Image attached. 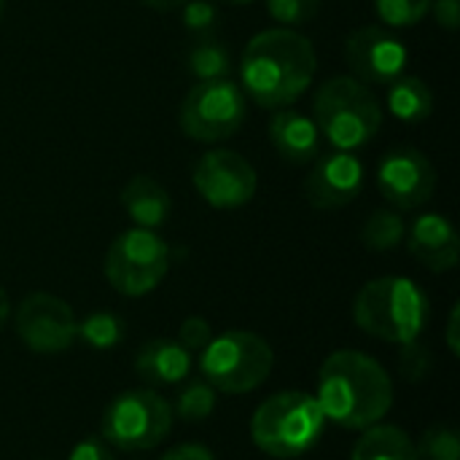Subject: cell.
I'll use <instances>...</instances> for the list:
<instances>
[{
  "mask_svg": "<svg viewBox=\"0 0 460 460\" xmlns=\"http://www.w3.org/2000/svg\"><path fill=\"white\" fill-rule=\"evenodd\" d=\"M437 24L445 30H458L460 24V0H431V11Z\"/></svg>",
  "mask_w": 460,
  "mask_h": 460,
  "instance_id": "obj_32",
  "label": "cell"
},
{
  "mask_svg": "<svg viewBox=\"0 0 460 460\" xmlns=\"http://www.w3.org/2000/svg\"><path fill=\"white\" fill-rule=\"evenodd\" d=\"M388 111L404 124H420L434 111V92L418 75H402L388 84Z\"/></svg>",
  "mask_w": 460,
  "mask_h": 460,
  "instance_id": "obj_20",
  "label": "cell"
},
{
  "mask_svg": "<svg viewBox=\"0 0 460 460\" xmlns=\"http://www.w3.org/2000/svg\"><path fill=\"white\" fill-rule=\"evenodd\" d=\"M248 119V102L240 84L232 78L197 81L178 111V124L197 143H221L234 137Z\"/></svg>",
  "mask_w": 460,
  "mask_h": 460,
  "instance_id": "obj_9",
  "label": "cell"
},
{
  "mask_svg": "<svg viewBox=\"0 0 460 460\" xmlns=\"http://www.w3.org/2000/svg\"><path fill=\"white\" fill-rule=\"evenodd\" d=\"M380 22L388 27H415L431 11V0H375Z\"/></svg>",
  "mask_w": 460,
  "mask_h": 460,
  "instance_id": "obj_26",
  "label": "cell"
},
{
  "mask_svg": "<svg viewBox=\"0 0 460 460\" xmlns=\"http://www.w3.org/2000/svg\"><path fill=\"white\" fill-rule=\"evenodd\" d=\"M172 248L154 229L121 232L105 253V278L121 296H146L167 278Z\"/></svg>",
  "mask_w": 460,
  "mask_h": 460,
  "instance_id": "obj_8",
  "label": "cell"
},
{
  "mask_svg": "<svg viewBox=\"0 0 460 460\" xmlns=\"http://www.w3.org/2000/svg\"><path fill=\"white\" fill-rule=\"evenodd\" d=\"M170 402L154 388H132L111 399L100 420V437L121 453L159 447L172 431Z\"/></svg>",
  "mask_w": 460,
  "mask_h": 460,
  "instance_id": "obj_7",
  "label": "cell"
},
{
  "mask_svg": "<svg viewBox=\"0 0 460 460\" xmlns=\"http://www.w3.org/2000/svg\"><path fill=\"white\" fill-rule=\"evenodd\" d=\"M146 8H154V11H175V8H181L186 0H140Z\"/></svg>",
  "mask_w": 460,
  "mask_h": 460,
  "instance_id": "obj_35",
  "label": "cell"
},
{
  "mask_svg": "<svg viewBox=\"0 0 460 460\" xmlns=\"http://www.w3.org/2000/svg\"><path fill=\"white\" fill-rule=\"evenodd\" d=\"M3 8H5V0H0V16H3Z\"/></svg>",
  "mask_w": 460,
  "mask_h": 460,
  "instance_id": "obj_38",
  "label": "cell"
},
{
  "mask_svg": "<svg viewBox=\"0 0 460 460\" xmlns=\"http://www.w3.org/2000/svg\"><path fill=\"white\" fill-rule=\"evenodd\" d=\"M159 460H216V456L205 447V445H194V442H186V445H175L170 447Z\"/></svg>",
  "mask_w": 460,
  "mask_h": 460,
  "instance_id": "obj_33",
  "label": "cell"
},
{
  "mask_svg": "<svg viewBox=\"0 0 460 460\" xmlns=\"http://www.w3.org/2000/svg\"><path fill=\"white\" fill-rule=\"evenodd\" d=\"M275 367L272 345L248 329L213 334L199 356V377L226 396H240L261 388Z\"/></svg>",
  "mask_w": 460,
  "mask_h": 460,
  "instance_id": "obj_6",
  "label": "cell"
},
{
  "mask_svg": "<svg viewBox=\"0 0 460 460\" xmlns=\"http://www.w3.org/2000/svg\"><path fill=\"white\" fill-rule=\"evenodd\" d=\"M437 170L412 146L391 148L377 164V191L394 210H415L434 197Z\"/></svg>",
  "mask_w": 460,
  "mask_h": 460,
  "instance_id": "obj_12",
  "label": "cell"
},
{
  "mask_svg": "<svg viewBox=\"0 0 460 460\" xmlns=\"http://www.w3.org/2000/svg\"><path fill=\"white\" fill-rule=\"evenodd\" d=\"M67 460H116L111 445L102 437H84L73 450Z\"/></svg>",
  "mask_w": 460,
  "mask_h": 460,
  "instance_id": "obj_31",
  "label": "cell"
},
{
  "mask_svg": "<svg viewBox=\"0 0 460 460\" xmlns=\"http://www.w3.org/2000/svg\"><path fill=\"white\" fill-rule=\"evenodd\" d=\"M124 334H127L124 321L111 310H94L75 326V340H81L92 350H111L121 345Z\"/></svg>",
  "mask_w": 460,
  "mask_h": 460,
  "instance_id": "obj_24",
  "label": "cell"
},
{
  "mask_svg": "<svg viewBox=\"0 0 460 460\" xmlns=\"http://www.w3.org/2000/svg\"><path fill=\"white\" fill-rule=\"evenodd\" d=\"M318 54L307 35L294 27H270L256 32L243 54V92L261 108L294 105L313 84Z\"/></svg>",
  "mask_w": 460,
  "mask_h": 460,
  "instance_id": "obj_2",
  "label": "cell"
},
{
  "mask_svg": "<svg viewBox=\"0 0 460 460\" xmlns=\"http://www.w3.org/2000/svg\"><path fill=\"white\" fill-rule=\"evenodd\" d=\"M367 183L364 162L350 151L321 154L310 175L305 178V199L318 210H340L358 199Z\"/></svg>",
  "mask_w": 460,
  "mask_h": 460,
  "instance_id": "obj_14",
  "label": "cell"
},
{
  "mask_svg": "<svg viewBox=\"0 0 460 460\" xmlns=\"http://www.w3.org/2000/svg\"><path fill=\"white\" fill-rule=\"evenodd\" d=\"M350 460H420L415 439L388 423H377L367 431H361L358 442L353 445Z\"/></svg>",
  "mask_w": 460,
  "mask_h": 460,
  "instance_id": "obj_19",
  "label": "cell"
},
{
  "mask_svg": "<svg viewBox=\"0 0 460 460\" xmlns=\"http://www.w3.org/2000/svg\"><path fill=\"white\" fill-rule=\"evenodd\" d=\"M431 318L426 291L404 275L375 278L361 286L353 299L356 326L388 345H407L420 340Z\"/></svg>",
  "mask_w": 460,
  "mask_h": 460,
  "instance_id": "obj_3",
  "label": "cell"
},
{
  "mask_svg": "<svg viewBox=\"0 0 460 460\" xmlns=\"http://www.w3.org/2000/svg\"><path fill=\"white\" fill-rule=\"evenodd\" d=\"M326 418L307 391H280L264 399L251 418V439L253 445L278 460H291L310 453L323 431Z\"/></svg>",
  "mask_w": 460,
  "mask_h": 460,
  "instance_id": "obj_5",
  "label": "cell"
},
{
  "mask_svg": "<svg viewBox=\"0 0 460 460\" xmlns=\"http://www.w3.org/2000/svg\"><path fill=\"white\" fill-rule=\"evenodd\" d=\"M270 140L275 151L280 154V159L291 164H307L318 159L323 151V137H321L315 119L288 105L275 108L270 119Z\"/></svg>",
  "mask_w": 460,
  "mask_h": 460,
  "instance_id": "obj_16",
  "label": "cell"
},
{
  "mask_svg": "<svg viewBox=\"0 0 460 460\" xmlns=\"http://www.w3.org/2000/svg\"><path fill=\"white\" fill-rule=\"evenodd\" d=\"M213 340V326L210 321H205L202 315H189L181 329H178V342L194 356V353H202L208 348V342Z\"/></svg>",
  "mask_w": 460,
  "mask_h": 460,
  "instance_id": "obj_30",
  "label": "cell"
},
{
  "mask_svg": "<svg viewBox=\"0 0 460 460\" xmlns=\"http://www.w3.org/2000/svg\"><path fill=\"white\" fill-rule=\"evenodd\" d=\"M181 8H183V24H186L189 32H194L197 38L213 35L216 22H218V11H216L213 3H208V0H186Z\"/></svg>",
  "mask_w": 460,
  "mask_h": 460,
  "instance_id": "obj_29",
  "label": "cell"
},
{
  "mask_svg": "<svg viewBox=\"0 0 460 460\" xmlns=\"http://www.w3.org/2000/svg\"><path fill=\"white\" fill-rule=\"evenodd\" d=\"M313 396L326 423L345 431H367L388 418L394 407V380L369 353L345 348L323 358Z\"/></svg>",
  "mask_w": 460,
  "mask_h": 460,
  "instance_id": "obj_1",
  "label": "cell"
},
{
  "mask_svg": "<svg viewBox=\"0 0 460 460\" xmlns=\"http://www.w3.org/2000/svg\"><path fill=\"white\" fill-rule=\"evenodd\" d=\"M458 321H460V305H453V310H450V318H447V334H445V340H447V348H450V353H453V356H458L460 353Z\"/></svg>",
  "mask_w": 460,
  "mask_h": 460,
  "instance_id": "obj_34",
  "label": "cell"
},
{
  "mask_svg": "<svg viewBox=\"0 0 460 460\" xmlns=\"http://www.w3.org/2000/svg\"><path fill=\"white\" fill-rule=\"evenodd\" d=\"M191 183L210 208L237 210L256 197L259 175L240 151L213 148L197 159L191 170Z\"/></svg>",
  "mask_w": 460,
  "mask_h": 460,
  "instance_id": "obj_10",
  "label": "cell"
},
{
  "mask_svg": "<svg viewBox=\"0 0 460 460\" xmlns=\"http://www.w3.org/2000/svg\"><path fill=\"white\" fill-rule=\"evenodd\" d=\"M11 315H13L16 337L27 350L38 356L65 353L75 342L78 318L73 307L49 291L27 294Z\"/></svg>",
  "mask_w": 460,
  "mask_h": 460,
  "instance_id": "obj_11",
  "label": "cell"
},
{
  "mask_svg": "<svg viewBox=\"0 0 460 460\" xmlns=\"http://www.w3.org/2000/svg\"><path fill=\"white\" fill-rule=\"evenodd\" d=\"M404 234H407V224L404 218L399 216V210H391V208H380L375 210L367 221H364V229H361V243L375 251V253H385V251H394L404 243Z\"/></svg>",
  "mask_w": 460,
  "mask_h": 460,
  "instance_id": "obj_22",
  "label": "cell"
},
{
  "mask_svg": "<svg viewBox=\"0 0 460 460\" xmlns=\"http://www.w3.org/2000/svg\"><path fill=\"white\" fill-rule=\"evenodd\" d=\"M264 5L280 27H302L321 11V0H264Z\"/></svg>",
  "mask_w": 460,
  "mask_h": 460,
  "instance_id": "obj_27",
  "label": "cell"
},
{
  "mask_svg": "<svg viewBox=\"0 0 460 460\" xmlns=\"http://www.w3.org/2000/svg\"><path fill=\"white\" fill-rule=\"evenodd\" d=\"M313 119L321 137L334 151L356 154L377 137L383 127V108L377 94L364 81L356 75H334L318 86Z\"/></svg>",
  "mask_w": 460,
  "mask_h": 460,
  "instance_id": "obj_4",
  "label": "cell"
},
{
  "mask_svg": "<svg viewBox=\"0 0 460 460\" xmlns=\"http://www.w3.org/2000/svg\"><path fill=\"white\" fill-rule=\"evenodd\" d=\"M418 447L420 460H460V437L453 426L437 423L423 431Z\"/></svg>",
  "mask_w": 460,
  "mask_h": 460,
  "instance_id": "obj_25",
  "label": "cell"
},
{
  "mask_svg": "<svg viewBox=\"0 0 460 460\" xmlns=\"http://www.w3.org/2000/svg\"><path fill=\"white\" fill-rule=\"evenodd\" d=\"M135 375L148 385V388H162V385H175L183 383L191 375V353L178 342L167 337L148 340L137 356H135Z\"/></svg>",
  "mask_w": 460,
  "mask_h": 460,
  "instance_id": "obj_17",
  "label": "cell"
},
{
  "mask_svg": "<svg viewBox=\"0 0 460 460\" xmlns=\"http://www.w3.org/2000/svg\"><path fill=\"white\" fill-rule=\"evenodd\" d=\"M11 313H13V307H11L8 291L0 286V332L5 329V323H8V318H11Z\"/></svg>",
  "mask_w": 460,
  "mask_h": 460,
  "instance_id": "obj_36",
  "label": "cell"
},
{
  "mask_svg": "<svg viewBox=\"0 0 460 460\" xmlns=\"http://www.w3.org/2000/svg\"><path fill=\"white\" fill-rule=\"evenodd\" d=\"M224 3H232V5H248V3H253V0H224Z\"/></svg>",
  "mask_w": 460,
  "mask_h": 460,
  "instance_id": "obj_37",
  "label": "cell"
},
{
  "mask_svg": "<svg viewBox=\"0 0 460 460\" xmlns=\"http://www.w3.org/2000/svg\"><path fill=\"white\" fill-rule=\"evenodd\" d=\"M186 67L197 81H216V78H229L232 73V59L229 51L221 40H216L213 35L199 38L189 57H186Z\"/></svg>",
  "mask_w": 460,
  "mask_h": 460,
  "instance_id": "obj_21",
  "label": "cell"
},
{
  "mask_svg": "<svg viewBox=\"0 0 460 460\" xmlns=\"http://www.w3.org/2000/svg\"><path fill=\"white\" fill-rule=\"evenodd\" d=\"M170 410L172 418H181L183 423H205L216 412V391L202 377H186Z\"/></svg>",
  "mask_w": 460,
  "mask_h": 460,
  "instance_id": "obj_23",
  "label": "cell"
},
{
  "mask_svg": "<svg viewBox=\"0 0 460 460\" xmlns=\"http://www.w3.org/2000/svg\"><path fill=\"white\" fill-rule=\"evenodd\" d=\"M345 59L367 86H388L404 75L410 51L402 38L380 24L358 27L345 43Z\"/></svg>",
  "mask_w": 460,
  "mask_h": 460,
  "instance_id": "obj_13",
  "label": "cell"
},
{
  "mask_svg": "<svg viewBox=\"0 0 460 460\" xmlns=\"http://www.w3.org/2000/svg\"><path fill=\"white\" fill-rule=\"evenodd\" d=\"M410 256L431 272H450L460 261V237L456 224L442 213H420L407 226Z\"/></svg>",
  "mask_w": 460,
  "mask_h": 460,
  "instance_id": "obj_15",
  "label": "cell"
},
{
  "mask_svg": "<svg viewBox=\"0 0 460 460\" xmlns=\"http://www.w3.org/2000/svg\"><path fill=\"white\" fill-rule=\"evenodd\" d=\"M121 205L135 226L154 229V232L159 226H164L172 213V199H170L167 189L146 172H137L124 183Z\"/></svg>",
  "mask_w": 460,
  "mask_h": 460,
  "instance_id": "obj_18",
  "label": "cell"
},
{
  "mask_svg": "<svg viewBox=\"0 0 460 460\" xmlns=\"http://www.w3.org/2000/svg\"><path fill=\"white\" fill-rule=\"evenodd\" d=\"M402 348V356H399V375L407 380V383H420L429 377L431 372V350L415 340V342H407V345H399Z\"/></svg>",
  "mask_w": 460,
  "mask_h": 460,
  "instance_id": "obj_28",
  "label": "cell"
}]
</instances>
